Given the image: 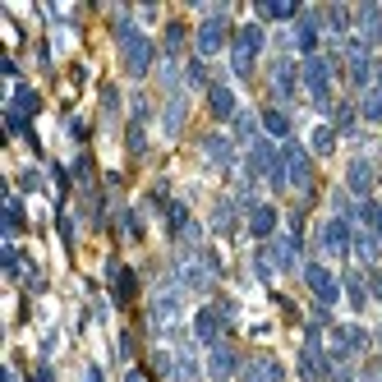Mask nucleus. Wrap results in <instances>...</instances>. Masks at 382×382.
Instances as JSON below:
<instances>
[{
    "instance_id": "obj_33",
    "label": "nucleus",
    "mask_w": 382,
    "mask_h": 382,
    "mask_svg": "<svg viewBox=\"0 0 382 382\" xmlns=\"http://www.w3.org/2000/svg\"><path fill=\"white\" fill-rule=\"evenodd\" d=\"M332 129H337V134H355V106H337L332 111Z\"/></svg>"
},
{
    "instance_id": "obj_14",
    "label": "nucleus",
    "mask_w": 382,
    "mask_h": 382,
    "mask_svg": "<svg viewBox=\"0 0 382 382\" xmlns=\"http://www.w3.org/2000/svg\"><path fill=\"white\" fill-rule=\"evenodd\" d=\"M346 189H350L359 203L368 199V189H373V161H368V157H355L350 161V170H346Z\"/></svg>"
},
{
    "instance_id": "obj_17",
    "label": "nucleus",
    "mask_w": 382,
    "mask_h": 382,
    "mask_svg": "<svg viewBox=\"0 0 382 382\" xmlns=\"http://www.w3.org/2000/svg\"><path fill=\"white\" fill-rule=\"evenodd\" d=\"M203 153H207V161L221 166V170L235 166V143H230L226 134H207V138H203Z\"/></svg>"
},
{
    "instance_id": "obj_19",
    "label": "nucleus",
    "mask_w": 382,
    "mask_h": 382,
    "mask_svg": "<svg viewBox=\"0 0 382 382\" xmlns=\"http://www.w3.org/2000/svg\"><path fill=\"white\" fill-rule=\"evenodd\" d=\"M350 254L364 262V267H378V258H382V240H378V235H368V230L359 226V230H355V249H350Z\"/></svg>"
},
{
    "instance_id": "obj_8",
    "label": "nucleus",
    "mask_w": 382,
    "mask_h": 382,
    "mask_svg": "<svg viewBox=\"0 0 382 382\" xmlns=\"http://www.w3.org/2000/svg\"><path fill=\"white\" fill-rule=\"evenodd\" d=\"M368 350V332L364 327H355V322H346V327H332V364H341V359H350V355Z\"/></svg>"
},
{
    "instance_id": "obj_13",
    "label": "nucleus",
    "mask_w": 382,
    "mask_h": 382,
    "mask_svg": "<svg viewBox=\"0 0 382 382\" xmlns=\"http://www.w3.org/2000/svg\"><path fill=\"white\" fill-rule=\"evenodd\" d=\"M106 281H111V291H115V304H129V300L138 295V281H134V272H129L124 262H115V258L106 262Z\"/></svg>"
},
{
    "instance_id": "obj_27",
    "label": "nucleus",
    "mask_w": 382,
    "mask_h": 382,
    "mask_svg": "<svg viewBox=\"0 0 382 382\" xmlns=\"http://www.w3.org/2000/svg\"><path fill=\"white\" fill-rule=\"evenodd\" d=\"M258 120L262 115H249V111H240V115H235V138H245V143H258Z\"/></svg>"
},
{
    "instance_id": "obj_18",
    "label": "nucleus",
    "mask_w": 382,
    "mask_h": 382,
    "mask_svg": "<svg viewBox=\"0 0 382 382\" xmlns=\"http://www.w3.org/2000/svg\"><path fill=\"white\" fill-rule=\"evenodd\" d=\"M295 74H300V69H295L291 60H276L272 65V92H276V102H291V97H295V83H300Z\"/></svg>"
},
{
    "instance_id": "obj_28",
    "label": "nucleus",
    "mask_w": 382,
    "mask_h": 382,
    "mask_svg": "<svg viewBox=\"0 0 382 382\" xmlns=\"http://www.w3.org/2000/svg\"><path fill=\"white\" fill-rule=\"evenodd\" d=\"M359 115H364V120H373V124H382V88H368V92H364Z\"/></svg>"
},
{
    "instance_id": "obj_41",
    "label": "nucleus",
    "mask_w": 382,
    "mask_h": 382,
    "mask_svg": "<svg viewBox=\"0 0 382 382\" xmlns=\"http://www.w3.org/2000/svg\"><path fill=\"white\" fill-rule=\"evenodd\" d=\"M28 382H51V368H46V364H42V368H37V373H32V378H28Z\"/></svg>"
},
{
    "instance_id": "obj_12",
    "label": "nucleus",
    "mask_w": 382,
    "mask_h": 382,
    "mask_svg": "<svg viewBox=\"0 0 382 382\" xmlns=\"http://www.w3.org/2000/svg\"><path fill=\"white\" fill-rule=\"evenodd\" d=\"M207 373H212V382H230L235 373H240V355L230 350L226 341L212 346V355H207Z\"/></svg>"
},
{
    "instance_id": "obj_43",
    "label": "nucleus",
    "mask_w": 382,
    "mask_h": 382,
    "mask_svg": "<svg viewBox=\"0 0 382 382\" xmlns=\"http://www.w3.org/2000/svg\"><path fill=\"white\" fill-rule=\"evenodd\" d=\"M0 382H19V378H14V368H5V373H0Z\"/></svg>"
},
{
    "instance_id": "obj_35",
    "label": "nucleus",
    "mask_w": 382,
    "mask_h": 382,
    "mask_svg": "<svg viewBox=\"0 0 382 382\" xmlns=\"http://www.w3.org/2000/svg\"><path fill=\"white\" fill-rule=\"evenodd\" d=\"M180 51H184V28L180 23H170L166 28V56H180Z\"/></svg>"
},
{
    "instance_id": "obj_39",
    "label": "nucleus",
    "mask_w": 382,
    "mask_h": 382,
    "mask_svg": "<svg viewBox=\"0 0 382 382\" xmlns=\"http://www.w3.org/2000/svg\"><path fill=\"white\" fill-rule=\"evenodd\" d=\"M368 295L382 304V272H378V267H368Z\"/></svg>"
},
{
    "instance_id": "obj_42",
    "label": "nucleus",
    "mask_w": 382,
    "mask_h": 382,
    "mask_svg": "<svg viewBox=\"0 0 382 382\" xmlns=\"http://www.w3.org/2000/svg\"><path fill=\"white\" fill-rule=\"evenodd\" d=\"M332 382H355V373H346V368H341V373H332Z\"/></svg>"
},
{
    "instance_id": "obj_5",
    "label": "nucleus",
    "mask_w": 382,
    "mask_h": 382,
    "mask_svg": "<svg viewBox=\"0 0 382 382\" xmlns=\"http://www.w3.org/2000/svg\"><path fill=\"white\" fill-rule=\"evenodd\" d=\"M281 157H286V180H291V189H300V194H313V157L304 153V143H281Z\"/></svg>"
},
{
    "instance_id": "obj_25",
    "label": "nucleus",
    "mask_w": 382,
    "mask_h": 382,
    "mask_svg": "<svg viewBox=\"0 0 382 382\" xmlns=\"http://www.w3.org/2000/svg\"><path fill=\"white\" fill-rule=\"evenodd\" d=\"M308 148H313L318 157H332V148H337V129H332V124H318L313 138H308Z\"/></svg>"
},
{
    "instance_id": "obj_38",
    "label": "nucleus",
    "mask_w": 382,
    "mask_h": 382,
    "mask_svg": "<svg viewBox=\"0 0 382 382\" xmlns=\"http://www.w3.org/2000/svg\"><path fill=\"white\" fill-rule=\"evenodd\" d=\"M245 382H272L267 378V368H262V359H254V364L245 368Z\"/></svg>"
},
{
    "instance_id": "obj_44",
    "label": "nucleus",
    "mask_w": 382,
    "mask_h": 382,
    "mask_svg": "<svg viewBox=\"0 0 382 382\" xmlns=\"http://www.w3.org/2000/svg\"><path fill=\"white\" fill-rule=\"evenodd\" d=\"M373 341H378V346H382V327H378V332H373Z\"/></svg>"
},
{
    "instance_id": "obj_16",
    "label": "nucleus",
    "mask_w": 382,
    "mask_h": 382,
    "mask_svg": "<svg viewBox=\"0 0 382 382\" xmlns=\"http://www.w3.org/2000/svg\"><path fill=\"white\" fill-rule=\"evenodd\" d=\"M207 106H212L216 120H235L240 115V106H235V92H230V83H212L207 88Z\"/></svg>"
},
{
    "instance_id": "obj_2",
    "label": "nucleus",
    "mask_w": 382,
    "mask_h": 382,
    "mask_svg": "<svg viewBox=\"0 0 382 382\" xmlns=\"http://www.w3.org/2000/svg\"><path fill=\"white\" fill-rule=\"evenodd\" d=\"M332 74H337V60H332V56H308V60L300 65V83L308 88V97H313L318 111H332Z\"/></svg>"
},
{
    "instance_id": "obj_21",
    "label": "nucleus",
    "mask_w": 382,
    "mask_h": 382,
    "mask_svg": "<svg viewBox=\"0 0 382 382\" xmlns=\"http://www.w3.org/2000/svg\"><path fill=\"white\" fill-rule=\"evenodd\" d=\"M355 221L368 230V235H378L382 240V203H373V199H364L359 207H355Z\"/></svg>"
},
{
    "instance_id": "obj_32",
    "label": "nucleus",
    "mask_w": 382,
    "mask_h": 382,
    "mask_svg": "<svg viewBox=\"0 0 382 382\" xmlns=\"http://www.w3.org/2000/svg\"><path fill=\"white\" fill-rule=\"evenodd\" d=\"M254 276H258V281H272V276H276V267H272V254H267V245H262L258 254H254Z\"/></svg>"
},
{
    "instance_id": "obj_29",
    "label": "nucleus",
    "mask_w": 382,
    "mask_h": 382,
    "mask_svg": "<svg viewBox=\"0 0 382 382\" xmlns=\"http://www.w3.org/2000/svg\"><path fill=\"white\" fill-rule=\"evenodd\" d=\"M184 124V97L180 92H170V106H166V134H180Z\"/></svg>"
},
{
    "instance_id": "obj_10",
    "label": "nucleus",
    "mask_w": 382,
    "mask_h": 382,
    "mask_svg": "<svg viewBox=\"0 0 382 382\" xmlns=\"http://www.w3.org/2000/svg\"><path fill=\"white\" fill-rule=\"evenodd\" d=\"M221 332H226V318L216 313V304H207V308L194 313V337H199L203 346H221Z\"/></svg>"
},
{
    "instance_id": "obj_26",
    "label": "nucleus",
    "mask_w": 382,
    "mask_h": 382,
    "mask_svg": "<svg viewBox=\"0 0 382 382\" xmlns=\"http://www.w3.org/2000/svg\"><path fill=\"white\" fill-rule=\"evenodd\" d=\"M10 106H19L23 115H37V106H42V97H37V88H28V83H19L14 88V102Z\"/></svg>"
},
{
    "instance_id": "obj_40",
    "label": "nucleus",
    "mask_w": 382,
    "mask_h": 382,
    "mask_svg": "<svg viewBox=\"0 0 382 382\" xmlns=\"http://www.w3.org/2000/svg\"><path fill=\"white\" fill-rule=\"evenodd\" d=\"M19 184H23V194H32V189H42V175H37V170H23Z\"/></svg>"
},
{
    "instance_id": "obj_24",
    "label": "nucleus",
    "mask_w": 382,
    "mask_h": 382,
    "mask_svg": "<svg viewBox=\"0 0 382 382\" xmlns=\"http://www.w3.org/2000/svg\"><path fill=\"white\" fill-rule=\"evenodd\" d=\"M346 300H350V308H368V276H359V272H346Z\"/></svg>"
},
{
    "instance_id": "obj_3",
    "label": "nucleus",
    "mask_w": 382,
    "mask_h": 382,
    "mask_svg": "<svg viewBox=\"0 0 382 382\" xmlns=\"http://www.w3.org/2000/svg\"><path fill=\"white\" fill-rule=\"evenodd\" d=\"M262 46H267V32L258 23H245L235 32V42H230V69H235V78H254V60H258Z\"/></svg>"
},
{
    "instance_id": "obj_9",
    "label": "nucleus",
    "mask_w": 382,
    "mask_h": 382,
    "mask_svg": "<svg viewBox=\"0 0 382 382\" xmlns=\"http://www.w3.org/2000/svg\"><path fill=\"white\" fill-rule=\"evenodd\" d=\"M318 23L322 19L313 14V10H304V14L295 19V51H300V56H318V42H322V32H318Z\"/></svg>"
},
{
    "instance_id": "obj_11",
    "label": "nucleus",
    "mask_w": 382,
    "mask_h": 382,
    "mask_svg": "<svg viewBox=\"0 0 382 382\" xmlns=\"http://www.w3.org/2000/svg\"><path fill=\"white\" fill-rule=\"evenodd\" d=\"M180 300H184V295H180V286H166V291L157 295V300H153V308H148L153 327H166V322H175V318H180V308H184Z\"/></svg>"
},
{
    "instance_id": "obj_6",
    "label": "nucleus",
    "mask_w": 382,
    "mask_h": 382,
    "mask_svg": "<svg viewBox=\"0 0 382 382\" xmlns=\"http://www.w3.org/2000/svg\"><path fill=\"white\" fill-rule=\"evenodd\" d=\"M226 42H235V37H230V23H226V10H207V19H203L199 32H194L199 60H203V56H216Z\"/></svg>"
},
{
    "instance_id": "obj_4",
    "label": "nucleus",
    "mask_w": 382,
    "mask_h": 382,
    "mask_svg": "<svg viewBox=\"0 0 382 382\" xmlns=\"http://www.w3.org/2000/svg\"><path fill=\"white\" fill-rule=\"evenodd\" d=\"M318 249L327 258H350V249H355V221L350 216H327L318 226Z\"/></svg>"
},
{
    "instance_id": "obj_31",
    "label": "nucleus",
    "mask_w": 382,
    "mask_h": 382,
    "mask_svg": "<svg viewBox=\"0 0 382 382\" xmlns=\"http://www.w3.org/2000/svg\"><path fill=\"white\" fill-rule=\"evenodd\" d=\"M254 10H258V19H300L295 5H267V0H262V5H254Z\"/></svg>"
},
{
    "instance_id": "obj_34",
    "label": "nucleus",
    "mask_w": 382,
    "mask_h": 382,
    "mask_svg": "<svg viewBox=\"0 0 382 382\" xmlns=\"http://www.w3.org/2000/svg\"><path fill=\"white\" fill-rule=\"evenodd\" d=\"M322 23H327V28L341 37V32L350 28V14H346V10H327V14H322Z\"/></svg>"
},
{
    "instance_id": "obj_30",
    "label": "nucleus",
    "mask_w": 382,
    "mask_h": 382,
    "mask_svg": "<svg viewBox=\"0 0 382 382\" xmlns=\"http://www.w3.org/2000/svg\"><path fill=\"white\" fill-rule=\"evenodd\" d=\"M184 83H189V88H212V83H207V65L189 60V65H184Z\"/></svg>"
},
{
    "instance_id": "obj_45",
    "label": "nucleus",
    "mask_w": 382,
    "mask_h": 382,
    "mask_svg": "<svg viewBox=\"0 0 382 382\" xmlns=\"http://www.w3.org/2000/svg\"><path fill=\"white\" fill-rule=\"evenodd\" d=\"M124 382H138V373H129V378H124Z\"/></svg>"
},
{
    "instance_id": "obj_20",
    "label": "nucleus",
    "mask_w": 382,
    "mask_h": 382,
    "mask_svg": "<svg viewBox=\"0 0 382 382\" xmlns=\"http://www.w3.org/2000/svg\"><path fill=\"white\" fill-rule=\"evenodd\" d=\"M235 221H240L235 199H221V203L212 207V230H216V235H235Z\"/></svg>"
},
{
    "instance_id": "obj_1",
    "label": "nucleus",
    "mask_w": 382,
    "mask_h": 382,
    "mask_svg": "<svg viewBox=\"0 0 382 382\" xmlns=\"http://www.w3.org/2000/svg\"><path fill=\"white\" fill-rule=\"evenodd\" d=\"M115 46H120V60H124V69H129L134 78H143L148 69H153L157 46H153L148 32H138L134 23H129V14H115Z\"/></svg>"
},
{
    "instance_id": "obj_15",
    "label": "nucleus",
    "mask_w": 382,
    "mask_h": 382,
    "mask_svg": "<svg viewBox=\"0 0 382 382\" xmlns=\"http://www.w3.org/2000/svg\"><path fill=\"white\" fill-rule=\"evenodd\" d=\"M249 235H254V240H262V245H267V240H276V207H272V203H258V207L249 212Z\"/></svg>"
},
{
    "instance_id": "obj_37",
    "label": "nucleus",
    "mask_w": 382,
    "mask_h": 382,
    "mask_svg": "<svg viewBox=\"0 0 382 382\" xmlns=\"http://www.w3.org/2000/svg\"><path fill=\"white\" fill-rule=\"evenodd\" d=\"M129 153H134V157H143V124H129Z\"/></svg>"
},
{
    "instance_id": "obj_7",
    "label": "nucleus",
    "mask_w": 382,
    "mask_h": 382,
    "mask_svg": "<svg viewBox=\"0 0 382 382\" xmlns=\"http://www.w3.org/2000/svg\"><path fill=\"white\" fill-rule=\"evenodd\" d=\"M300 272H304V286L313 291V300H318L322 308H332L341 300V276H332V267H322V262H304Z\"/></svg>"
},
{
    "instance_id": "obj_23",
    "label": "nucleus",
    "mask_w": 382,
    "mask_h": 382,
    "mask_svg": "<svg viewBox=\"0 0 382 382\" xmlns=\"http://www.w3.org/2000/svg\"><path fill=\"white\" fill-rule=\"evenodd\" d=\"M23 230V199L19 194H5V240L14 245V235Z\"/></svg>"
},
{
    "instance_id": "obj_36",
    "label": "nucleus",
    "mask_w": 382,
    "mask_h": 382,
    "mask_svg": "<svg viewBox=\"0 0 382 382\" xmlns=\"http://www.w3.org/2000/svg\"><path fill=\"white\" fill-rule=\"evenodd\" d=\"M60 240H65V249H74V216L69 212H60Z\"/></svg>"
},
{
    "instance_id": "obj_22",
    "label": "nucleus",
    "mask_w": 382,
    "mask_h": 382,
    "mask_svg": "<svg viewBox=\"0 0 382 382\" xmlns=\"http://www.w3.org/2000/svg\"><path fill=\"white\" fill-rule=\"evenodd\" d=\"M262 129H267V138H281V143H291V115L281 106L262 111Z\"/></svg>"
}]
</instances>
